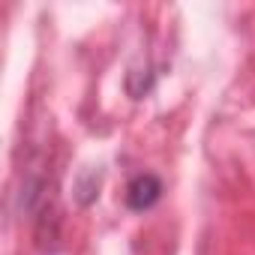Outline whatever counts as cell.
Returning a JSON list of instances; mask_svg holds the SVG:
<instances>
[{
    "mask_svg": "<svg viewBox=\"0 0 255 255\" xmlns=\"http://www.w3.org/2000/svg\"><path fill=\"white\" fill-rule=\"evenodd\" d=\"M159 198H162V180L156 174H138V177L129 180V186H126V204L132 210H138V213L150 210Z\"/></svg>",
    "mask_w": 255,
    "mask_h": 255,
    "instance_id": "1",
    "label": "cell"
}]
</instances>
